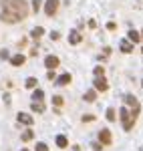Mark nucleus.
<instances>
[{
  "label": "nucleus",
  "mask_w": 143,
  "mask_h": 151,
  "mask_svg": "<svg viewBox=\"0 0 143 151\" xmlns=\"http://www.w3.org/2000/svg\"><path fill=\"white\" fill-rule=\"evenodd\" d=\"M2 14L0 20L4 22H20L28 14V4L26 0H2Z\"/></svg>",
  "instance_id": "nucleus-1"
},
{
  "label": "nucleus",
  "mask_w": 143,
  "mask_h": 151,
  "mask_svg": "<svg viewBox=\"0 0 143 151\" xmlns=\"http://www.w3.org/2000/svg\"><path fill=\"white\" fill-rule=\"evenodd\" d=\"M119 113H121V121H123V129H125V131H131V127L135 125V117L137 115H135L133 111H129L127 107H123Z\"/></svg>",
  "instance_id": "nucleus-2"
},
{
  "label": "nucleus",
  "mask_w": 143,
  "mask_h": 151,
  "mask_svg": "<svg viewBox=\"0 0 143 151\" xmlns=\"http://www.w3.org/2000/svg\"><path fill=\"white\" fill-rule=\"evenodd\" d=\"M123 101H125V103H127L129 107H131V111L135 113V115H139V101H137V99H135L133 95L125 93V95H123Z\"/></svg>",
  "instance_id": "nucleus-3"
},
{
  "label": "nucleus",
  "mask_w": 143,
  "mask_h": 151,
  "mask_svg": "<svg viewBox=\"0 0 143 151\" xmlns=\"http://www.w3.org/2000/svg\"><path fill=\"white\" fill-rule=\"evenodd\" d=\"M57 8H59V0H47V4H45V12H47L48 16H55Z\"/></svg>",
  "instance_id": "nucleus-4"
},
{
  "label": "nucleus",
  "mask_w": 143,
  "mask_h": 151,
  "mask_svg": "<svg viewBox=\"0 0 143 151\" xmlns=\"http://www.w3.org/2000/svg\"><path fill=\"white\" fill-rule=\"evenodd\" d=\"M45 65H47V69H48V70L57 69V67H59V58L55 57V55H48V57L45 58Z\"/></svg>",
  "instance_id": "nucleus-5"
},
{
  "label": "nucleus",
  "mask_w": 143,
  "mask_h": 151,
  "mask_svg": "<svg viewBox=\"0 0 143 151\" xmlns=\"http://www.w3.org/2000/svg\"><path fill=\"white\" fill-rule=\"evenodd\" d=\"M95 89L97 91H107L109 89V83L105 77H101V79H95Z\"/></svg>",
  "instance_id": "nucleus-6"
},
{
  "label": "nucleus",
  "mask_w": 143,
  "mask_h": 151,
  "mask_svg": "<svg viewBox=\"0 0 143 151\" xmlns=\"http://www.w3.org/2000/svg\"><path fill=\"white\" fill-rule=\"evenodd\" d=\"M69 42H71V45H79V42H81V32H79V30H71V32H69Z\"/></svg>",
  "instance_id": "nucleus-7"
},
{
  "label": "nucleus",
  "mask_w": 143,
  "mask_h": 151,
  "mask_svg": "<svg viewBox=\"0 0 143 151\" xmlns=\"http://www.w3.org/2000/svg\"><path fill=\"white\" fill-rule=\"evenodd\" d=\"M16 119H18L20 123H24V125H32V117L28 115V113H18Z\"/></svg>",
  "instance_id": "nucleus-8"
},
{
  "label": "nucleus",
  "mask_w": 143,
  "mask_h": 151,
  "mask_svg": "<svg viewBox=\"0 0 143 151\" xmlns=\"http://www.w3.org/2000/svg\"><path fill=\"white\" fill-rule=\"evenodd\" d=\"M99 139L103 141L105 145H109V143H111V131H109V129H103V131L99 133Z\"/></svg>",
  "instance_id": "nucleus-9"
},
{
  "label": "nucleus",
  "mask_w": 143,
  "mask_h": 151,
  "mask_svg": "<svg viewBox=\"0 0 143 151\" xmlns=\"http://www.w3.org/2000/svg\"><path fill=\"white\" fill-rule=\"evenodd\" d=\"M121 50H123V52H131L133 50V42L131 40H129V38H125V40H121Z\"/></svg>",
  "instance_id": "nucleus-10"
},
{
  "label": "nucleus",
  "mask_w": 143,
  "mask_h": 151,
  "mask_svg": "<svg viewBox=\"0 0 143 151\" xmlns=\"http://www.w3.org/2000/svg\"><path fill=\"white\" fill-rule=\"evenodd\" d=\"M69 83H71V75H69V73L60 75L59 79H57V85H60V87H65V85H69Z\"/></svg>",
  "instance_id": "nucleus-11"
},
{
  "label": "nucleus",
  "mask_w": 143,
  "mask_h": 151,
  "mask_svg": "<svg viewBox=\"0 0 143 151\" xmlns=\"http://www.w3.org/2000/svg\"><path fill=\"white\" fill-rule=\"evenodd\" d=\"M24 60H26V58H24L22 55H14V57L10 58V63L14 65V67H20V65H24Z\"/></svg>",
  "instance_id": "nucleus-12"
},
{
  "label": "nucleus",
  "mask_w": 143,
  "mask_h": 151,
  "mask_svg": "<svg viewBox=\"0 0 143 151\" xmlns=\"http://www.w3.org/2000/svg\"><path fill=\"white\" fill-rule=\"evenodd\" d=\"M129 40H131L133 45H137V42L141 40V36H139V32H137V30H129Z\"/></svg>",
  "instance_id": "nucleus-13"
},
{
  "label": "nucleus",
  "mask_w": 143,
  "mask_h": 151,
  "mask_svg": "<svg viewBox=\"0 0 143 151\" xmlns=\"http://www.w3.org/2000/svg\"><path fill=\"white\" fill-rule=\"evenodd\" d=\"M57 145H59V147H67V145H69V139H67L65 135H57Z\"/></svg>",
  "instance_id": "nucleus-14"
},
{
  "label": "nucleus",
  "mask_w": 143,
  "mask_h": 151,
  "mask_svg": "<svg viewBox=\"0 0 143 151\" xmlns=\"http://www.w3.org/2000/svg\"><path fill=\"white\" fill-rule=\"evenodd\" d=\"M32 38H40V36L45 35V28H40V26H36V28H32Z\"/></svg>",
  "instance_id": "nucleus-15"
},
{
  "label": "nucleus",
  "mask_w": 143,
  "mask_h": 151,
  "mask_svg": "<svg viewBox=\"0 0 143 151\" xmlns=\"http://www.w3.org/2000/svg\"><path fill=\"white\" fill-rule=\"evenodd\" d=\"M95 99H97V93H95V91H87V93H85V101H89V103H93Z\"/></svg>",
  "instance_id": "nucleus-16"
},
{
  "label": "nucleus",
  "mask_w": 143,
  "mask_h": 151,
  "mask_svg": "<svg viewBox=\"0 0 143 151\" xmlns=\"http://www.w3.org/2000/svg\"><path fill=\"white\" fill-rule=\"evenodd\" d=\"M30 109H32V111H36V113H42V111H45V105H42V103H36V101H34Z\"/></svg>",
  "instance_id": "nucleus-17"
},
{
  "label": "nucleus",
  "mask_w": 143,
  "mask_h": 151,
  "mask_svg": "<svg viewBox=\"0 0 143 151\" xmlns=\"http://www.w3.org/2000/svg\"><path fill=\"white\" fill-rule=\"evenodd\" d=\"M93 73H95V79L105 77V69H103V67H95V70H93Z\"/></svg>",
  "instance_id": "nucleus-18"
},
{
  "label": "nucleus",
  "mask_w": 143,
  "mask_h": 151,
  "mask_svg": "<svg viewBox=\"0 0 143 151\" xmlns=\"http://www.w3.org/2000/svg\"><path fill=\"white\" fill-rule=\"evenodd\" d=\"M42 97H45V93H42V91H40V89H36L34 93H32V99H34V101H38V103H40V101H42Z\"/></svg>",
  "instance_id": "nucleus-19"
},
{
  "label": "nucleus",
  "mask_w": 143,
  "mask_h": 151,
  "mask_svg": "<svg viewBox=\"0 0 143 151\" xmlns=\"http://www.w3.org/2000/svg\"><path fill=\"white\" fill-rule=\"evenodd\" d=\"M32 137H34V133H32L30 129H26V131H24V133H22V141H30V139H32Z\"/></svg>",
  "instance_id": "nucleus-20"
},
{
  "label": "nucleus",
  "mask_w": 143,
  "mask_h": 151,
  "mask_svg": "<svg viewBox=\"0 0 143 151\" xmlns=\"http://www.w3.org/2000/svg\"><path fill=\"white\" fill-rule=\"evenodd\" d=\"M34 87H36V79H34V77H30V79L26 81V89H34Z\"/></svg>",
  "instance_id": "nucleus-21"
},
{
  "label": "nucleus",
  "mask_w": 143,
  "mask_h": 151,
  "mask_svg": "<svg viewBox=\"0 0 143 151\" xmlns=\"http://www.w3.org/2000/svg\"><path fill=\"white\" fill-rule=\"evenodd\" d=\"M115 109H107V121H115Z\"/></svg>",
  "instance_id": "nucleus-22"
},
{
  "label": "nucleus",
  "mask_w": 143,
  "mask_h": 151,
  "mask_svg": "<svg viewBox=\"0 0 143 151\" xmlns=\"http://www.w3.org/2000/svg\"><path fill=\"white\" fill-rule=\"evenodd\" d=\"M34 151H48V147L45 145V143H36V149Z\"/></svg>",
  "instance_id": "nucleus-23"
},
{
  "label": "nucleus",
  "mask_w": 143,
  "mask_h": 151,
  "mask_svg": "<svg viewBox=\"0 0 143 151\" xmlns=\"http://www.w3.org/2000/svg\"><path fill=\"white\" fill-rule=\"evenodd\" d=\"M52 105L60 107V105H63V97H52Z\"/></svg>",
  "instance_id": "nucleus-24"
},
{
  "label": "nucleus",
  "mask_w": 143,
  "mask_h": 151,
  "mask_svg": "<svg viewBox=\"0 0 143 151\" xmlns=\"http://www.w3.org/2000/svg\"><path fill=\"white\" fill-rule=\"evenodd\" d=\"M91 121H95L93 115H83V123H91Z\"/></svg>",
  "instance_id": "nucleus-25"
},
{
  "label": "nucleus",
  "mask_w": 143,
  "mask_h": 151,
  "mask_svg": "<svg viewBox=\"0 0 143 151\" xmlns=\"http://www.w3.org/2000/svg\"><path fill=\"white\" fill-rule=\"evenodd\" d=\"M8 57H10V52H8L6 48H2V50H0V58H8Z\"/></svg>",
  "instance_id": "nucleus-26"
},
{
  "label": "nucleus",
  "mask_w": 143,
  "mask_h": 151,
  "mask_svg": "<svg viewBox=\"0 0 143 151\" xmlns=\"http://www.w3.org/2000/svg\"><path fill=\"white\" fill-rule=\"evenodd\" d=\"M32 8H34V12H38V8H40V0H32Z\"/></svg>",
  "instance_id": "nucleus-27"
},
{
  "label": "nucleus",
  "mask_w": 143,
  "mask_h": 151,
  "mask_svg": "<svg viewBox=\"0 0 143 151\" xmlns=\"http://www.w3.org/2000/svg\"><path fill=\"white\" fill-rule=\"evenodd\" d=\"M50 38H52V40H59V38H60V35L57 32V30H52V32H50Z\"/></svg>",
  "instance_id": "nucleus-28"
},
{
  "label": "nucleus",
  "mask_w": 143,
  "mask_h": 151,
  "mask_svg": "<svg viewBox=\"0 0 143 151\" xmlns=\"http://www.w3.org/2000/svg\"><path fill=\"white\" fill-rule=\"evenodd\" d=\"M47 79H48V81H52V79H55V70H48V75H47Z\"/></svg>",
  "instance_id": "nucleus-29"
},
{
  "label": "nucleus",
  "mask_w": 143,
  "mask_h": 151,
  "mask_svg": "<svg viewBox=\"0 0 143 151\" xmlns=\"http://www.w3.org/2000/svg\"><path fill=\"white\" fill-rule=\"evenodd\" d=\"M20 151H28V149H20Z\"/></svg>",
  "instance_id": "nucleus-30"
},
{
  "label": "nucleus",
  "mask_w": 143,
  "mask_h": 151,
  "mask_svg": "<svg viewBox=\"0 0 143 151\" xmlns=\"http://www.w3.org/2000/svg\"><path fill=\"white\" fill-rule=\"evenodd\" d=\"M141 85H143V83H141Z\"/></svg>",
  "instance_id": "nucleus-31"
}]
</instances>
